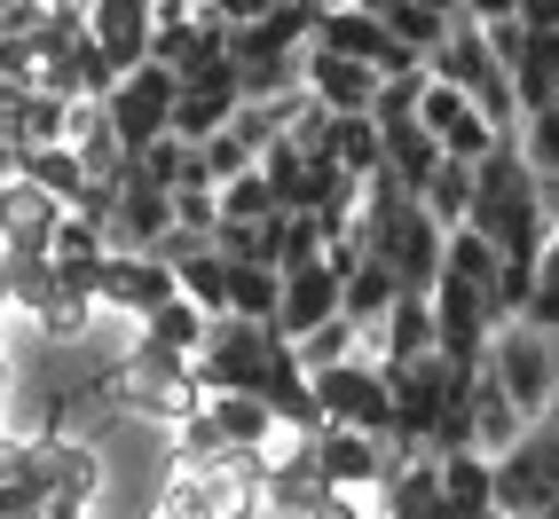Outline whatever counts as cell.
<instances>
[{"label": "cell", "mask_w": 559, "mask_h": 519, "mask_svg": "<svg viewBox=\"0 0 559 519\" xmlns=\"http://www.w3.org/2000/svg\"><path fill=\"white\" fill-rule=\"evenodd\" d=\"M473 237H489L504 252V268H536L551 244V205H544V173L520 158V142H497L473 166Z\"/></svg>", "instance_id": "cell-1"}, {"label": "cell", "mask_w": 559, "mask_h": 519, "mask_svg": "<svg viewBox=\"0 0 559 519\" xmlns=\"http://www.w3.org/2000/svg\"><path fill=\"white\" fill-rule=\"evenodd\" d=\"M110 378H119V418H134V425H158V433H181L198 410H205V386H198V370L181 362V354H166V347H151L134 330L127 339V354L110 362Z\"/></svg>", "instance_id": "cell-2"}, {"label": "cell", "mask_w": 559, "mask_h": 519, "mask_svg": "<svg viewBox=\"0 0 559 519\" xmlns=\"http://www.w3.org/2000/svg\"><path fill=\"white\" fill-rule=\"evenodd\" d=\"M32 440V496L40 519H87L103 496V449L87 433H24Z\"/></svg>", "instance_id": "cell-3"}, {"label": "cell", "mask_w": 559, "mask_h": 519, "mask_svg": "<svg viewBox=\"0 0 559 519\" xmlns=\"http://www.w3.org/2000/svg\"><path fill=\"white\" fill-rule=\"evenodd\" d=\"M276 330H260V323H237V315H221L205 330V347H198V386L205 394H260V378H269V362H276Z\"/></svg>", "instance_id": "cell-4"}, {"label": "cell", "mask_w": 559, "mask_h": 519, "mask_svg": "<svg viewBox=\"0 0 559 519\" xmlns=\"http://www.w3.org/2000/svg\"><path fill=\"white\" fill-rule=\"evenodd\" d=\"M480 370L497 378V394H504L528 425L559 401V386H551V339H536L528 323H504L497 339H489V362H480Z\"/></svg>", "instance_id": "cell-5"}, {"label": "cell", "mask_w": 559, "mask_h": 519, "mask_svg": "<svg viewBox=\"0 0 559 519\" xmlns=\"http://www.w3.org/2000/svg\"><path fill=\"white\" fill-rule=\"evenodd\" d=\"M174 95H181V87L166 80L158 63L127 71V80L103 95V119H110V134H119V150H127V158H142L151 142H166V134H174Z\"/></svg>", "instance_id": "cell-6"}, {"label": "cell", "mask_w": 559, "mask_h": 519, "mask_svg": "<svg viewBox=\"0 0 559 519\" xmlns=\"http://www.w3.org/2000/svg\"><path fill=\"white\" fill-rule=\"evenodd\" d=\"M316 410L323 425H340V433H370V440H386L394 433V394L386 378L370 362H340V370H316Z\"/></svg>", "instance_id": "cell-7"}, {"label": "cell", "mask_w": 559, "mask_h": 519, "mask_svg": "<svg viewBox=\"0 0 559 519\" xmlns=\"http://www.w3.org/2000/svg\"><path fill=\"white\" fill-rule=\"evenodd\" d=\"M166 300H181V283H174L166 260H151V252H110L95 268V307L103 315H134V330L151 323Z\"/></svg>", "instance_id": "cell-8"}, {"label": "cell", "mask_w": 559, "mask_h": 519, "mask_svg": "<svg viewBox=\"0 0 559 519\" xmlns=\"http://www.w3.org/2000/svg\"><path fill=\"white\" fill-rule=\"evenodd\" d=\"M237 110H245L237 63H213V71H198V80H181V95H174V142H181V150H205Z\"/></svg>", "instance_id": "cell-9"}, {"label": "cell", "mask_w": 559, "mask_h": 519, "mask_svg": "<svg viewBox=\"0 0 559 519\" xmlns=\"http://www.w3.org/2000/svg\"><path fill=\"white\" fill-rule=\"evenodd\" d=\"M300 95L323 110V119H370L379 102V80L347 56H323V48H300Z\"/></svg>", "instance_id": "cell-10"}, {"label": "cell", "mask_w": 559, "mask_h": 519, "mask_svg": "<svg viewBox=\"0 0 559 519\" xmlns=\"http://www.w3.org/2000/svg\"><path fill=\"white\" fill-rule=\"evenodd\" d=\"M323 323H340V276L323 268V260H308V268H292L284 276V300H276V339L284 347H300L308 330H323Z\"/></svg>", "instance_id": "cell-11"}, {"label": "cell", "mask_w": 559, "mask_h": 519, "mask_svg": "<svg viewBox=\"0 0 559 519\" xmlns=\"http://www.w3.org/2000/svg\"><path fill=\"white\" fill-rule=\"evenodd\" d=\"M87 40H95V56L119 71H142L151 63V0H95L87 9Z\"/></svg>", "instance_id": "cell-12"}, {"label": "cell", "mask_w": 559, "mask_h": 519, "mask_svg": "<svg viewBox=\"0 0 559 519\" xmlns=\"http://www.w3.org/2000/svg\"><path fill=\"white\" fill-rule=\"evenodd\" d=\"M174 237V197L142 190L134 173H119V205H110V252H158Z\"/></svg>", "instance_id": "cell-13"}, {"label": "cell", "mask_w": 559, "mask_h": 519, "mask_svg": "<svg viewBox=\"0 0 559 519\" xmlns=\"http://www.w3.org/2000/svg\"><path fill=\"white\" fill-rule=\"evenodd\" d=\"M520 433H528V418H520L512 401L497 394V378H489V370H480V386H473V457L504 464V457L520 449Z\"/></svg>", "instance_id": "cell-14"}, {"label": "cell", "mask_w": 559, "mask_h": 519, "mask_svg": "<svg viewBox=\"0 0 559 519\" xmlns=\"http://www.w3.org/2000/svg\"><path fill=\"white\" fill-rule=\"evenodd\" d=\"M394 300H402V283L379 268V260H362V268L340 283V315L355 323V339H370V330H379V323L394 315Z\"/></svg>", "instance_id": "cell-15"}, {"label": "cell", "mask_w": 559, "mask_h": 519, "mask_svg": "<svg viewBox=\"0 0 559 519\" xmlns=\"http://www.w3.org/2000/svg\"><path fill=\"white\" fill-rule=\"evenodd\" d=\"M441 276L489 300V291H497V276H504V252H497L489 237H473V229H450V237H441Z\"/></svg>", "instance_id": "cell-16"}, {"label": "cell", "mask_w": 559, "mask_h": 519, "mask_svg": "<svg viewBox=\"0 0 559 519\" xmlns=\"http://www.w3.org/2000/svg\"><path fill=\"white\" fill-rule=\"evenodd\" d=\"M433 472H441V496H450V504H457L465 519H480V511L497 504V464H489V457L457 449V457H441Z\"/></svg>", "instance_id": "cell-17"}, {"label": "cell", "mask_w": 559, "mask_h": 519, "mask_svg": "<svg viewBox=\"0 0 559 519\" xmlns=\"http://www.w3.org/2000/svg\"><path fill=\"white\" fill-rule=\"evenodd\" d=\"M174 283H181V300H190L198 315H229V260L221 252H190V260H174Z\"/></svg>", "instance_id": "cell-18"}, {"label": "cell", "mask_w": 559, "mask_h": 519, "mask_svg": "<svg viewBox=\"0 0 559 519\" xmlns=\"http://www.w3.org/2000/svg\"><path fill=\"white\" fill-rule=\"evenodd\" d=\"M213 205H221V229H269V220H276V190L260 181V166L237 173V181H221Z\"/></svg>", "instance_id": "cell-19"}, {"label": "cell", "mask_w": 559, "mask_h": 519, "mask_svg": "<svg viewBox=\"0 0 559 519\" xmlns=\"http://www.w3.org/2000/svg\"><path fill=\"white\" fill-rule=\"evenodd\" d=\"M418 205L433 213V229H441V237L465 229V220H473V166H450V158H441V173L418 190Z\"/></svg>", "instance_id": "cell-20"}, {"label": "cell", "mask_w": 559, "mask_h": 519, "mask_svg": "<svg viewBox=\"0 0 559 519\" xmlns=\"http://www.w3.org/2000/svg\"><path fill=\"white\" fill-rule=\"evenodd\" d=\"M205 330H213V315H198L190 300H166L151 323H142V339H151V347H166V354H181V362H198Z\"/></svg>", "instance_id": "cell-21"}, {"label": "cell", "mask_w": 559, "mask_h": 519, "mask_svg": "<svg viewBox=\"0 0 559 519\" xmlns=\"http://www.w3.org/2000/svg\"><path fill=\"white\" fill-rule=\"evenodd\" d=\"M379 24H386L418 63H426L441 40H450V9H418V0H394V9H379Z\"/></svg>", "instance_id": "cell-22"}, {"label": "cell", "mask_w": 559, "mask_h": 519, "mask_svg": "<svg viewBox=\"0 0 559 519\" xmlns=\"http://www.w3.org/2000/svg\"><path fill=\"white\" fill-rule=\"evenodd\" d=\"M276 300H284V276L276 268H229V315L237 323H276Z\"/></svg>", "instance_id": "cell-23"}, {"label": "cell", "mask_w": 559, "mask_h": 519, "mask_svg": "<svg viewBox=\"0 0 559 519\" xmlns=\"http://www.w3.org/2000/svg\"><path fill=\"white\" fill-rule=\"evenodd\" d=\"M331 166H340L347 181L386 173L379 166V126H370V119H331Z\"/></svg>", "instance_id": "cell-24"}, {"label": "cell", "mask_w": 559, "mask_h": 519, "mask_svg": "<svg viewBox=\"0 0 559 519\" xmlns=\"http://www.w3.org/2000/svg\"><path fill=\"white\" fill-rule=\"evenodd\" d=\"M292 354H300V370L316 378V370H340V362H362V339H355V323L340 315V323H323V330H308V339L292 347Z\"/></svg>", "instance_id": "cell-25"}, {"label": "cell", "mask_w": 559, "mask_h": 519, "mask_svg": "<svg viewBox=\"0 0 559 519\" xmlns=\"http://www.w3.org/2000/svg\"><path fill=\"white\" fill-rule=\"evenodd\" d=\"M9 386H16V370H9V347H0V433H9Z\"/></svg>", "instance_id": "cell-26"}, {"label": "cell", "mask_w": 559, "mask_h": 519, "mask_svg": "<svg viewBox=\"0 0 559 519\" xmlns=\"http://www.w3.org/2000/svg\"><path fill=\"white\" fill-rule=\"evenodd\" d=\"M9 307H16V300H9V268H0V315H9Z\"/></svg>", "instance_id": "cell-27"}, {"label": "cell", "mask_w": 559, "mask_h": 519, "mask_svg": "<svg viewBox=\"0 0 559 519\" xmlns=\"http://www.w3.org/2000/svg\"><path fill=\"white\" fill-rule=\"evenodd\" d=\"M551 386H559V330H551Z\"/></svg>", "instance_id": "cell-28"}]
</instances>
